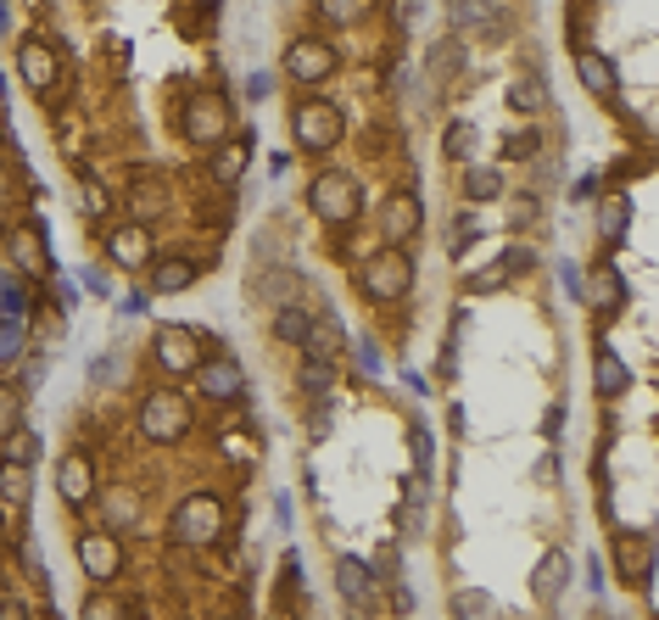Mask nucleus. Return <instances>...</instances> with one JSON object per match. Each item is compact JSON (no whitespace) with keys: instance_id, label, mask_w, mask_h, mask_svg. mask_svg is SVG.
Here are the masks:
<instances>
[{"instance_id":"obj_9","label":"nucleus","mask_w":659,"mask_h":620,"mask_svg":"<svg viewBox=\"0 0 659 620\" xmlns=\"http://www.w3.org/2000/svg\"><path fill=\"white\" fill-rule=\"evenodd\" d=\"M73 548H79V571H84L95 587H112L117 576H124V542H117V531L95 526V531H84Z\"/></svg>"},{"instance_id":"obj_33","label":"nucleus","mask_w":659,"mask_h":620,"mask_svg":"<svg viewBox=\"0 0 659 620\" xmlns=\"http://www.w3.org/2000/svg\"><path fill=\"white\" fill-rule=\"evenodd\" d=\"M308 307L303 302H274V341H285V347H303V336H308Z\"/></svg>"},{"instance_id":"obj_30","label":"nucleus","mask_w":659,"mask_h":620,"mask_svg":"<svg viewBox=\"0 0 659 620\" xmlns=\"http://www.w3.org/2000/svg\"><path fill=\"white\" fill-rule=\"evenodd\" d=\"M632 229V196L626 191H610L604 202H598V235H604L610 246H621Z\"/></svg>"},{"instance_id":"obj_40","label":"nucleus","mask_w":659,"mask_h":620,"mask_svg":"<svg viewBox=\"0 0 659 620\" xmlns=\"http://www.w3.org/2000/svg\"><path fill=\"white\" fill-rule=\"evenodd\" d=\"M23 325H29V319H12V314H0V369L23 358V347H29V330H23Z\"/></svg>"},{"instance_id":"obj_26","label":"nucleus","mask_w":659,"mask_h":620,"mask_svg":"<svg viewBox=\"0 0 659 620\" xmlns=\"http://www.w3.org/2000/svg\"><path fill=\"white\" fill-rule=\"evenodd\" d=\"M503 196V168L492 162H464V202L481 207V202H498Z\"/></svg>"},{"instance_id":"obj_21","label":"nucleus","mask_w":659,"mask_h":620,"mask_svg":"<svg viewBox=\"0 0 659 620\" xmlns=\"http://www.w3.org/2000/svg\"><path fill=\"white\" fill-rule=\"evenodd\" d=\"M576 79H581V90L598 95V101H615V95H621V74H615V61H610L604 50H576Z\"/></svg>"},{"instance_id":"obj_34","label":"nucleus","mask_w":659,"mask_h":620,"mask_svg":"<svg viewBox=\"0 0 659 620\" xmlns=\"http://www.w3.org/2000/svg\"><path fill=\"white\" fill-rule=\"evenodd\" d=\"M314 12H319L330 29H357V23L375 12V0H314Z\"/></svg>"},{"instance_id":"obj_15","label":"nucleus","mask_w":659,"mask_h":620,"mask_svg":"<svg viewBox=\"0 0 659 620\" xmlns=\"http://www.w3.org/2000/svg\"><path fill=\"white\" fill-rule=\"evenodd\" d=\"M18 74H23V84L34 95H50L56 79H63V61H56V50L39 34H29V40H18Z\"/></svg>"},{"instance_id":"obj_37","label":"nucleus","mask_w":659,"mask_h":620,"mask_svg":"<svg viewBox=\"0 0 659 620\" xmlns=\"http://www.w3.org/2000/svg\"><path fill=\"white\" fill-rule=\"evenodd\" d=\"M475 235H481V218H475V207H458L447 218V252L464 258V246H475Z\"/></svg>"},{"instance_id":"obj_13","label":"nucleus","mask_w":659,"mask_h":620,"mask_svg":"<svg viewBox=\"0 0 659 620\" xmlns=\"http://www.w3.org/2000/svg\"><path fill=\"white\" fill-rule=\"evenodd\" d=\"M419 229H425V202H419V191H391L380 202V235H386V246H408Z\"/></svg>"},{"instance_id":"obj_44","label":"nucleus","mask_w":659,"mask_h":620,"mask_svg":"<svg viewBox=\"0 0 659 620\" xmlns=\"http://www.w3.org/2000/svg\"><path fill=\"white\" fill-rule=\"evenodd\" d=\"M464 68V50H458V40H442V45H431V74L436 79H453Z\"/></svg>"},{"instance_id":"obj_24","label":"nucleus","mask_w":659,"mask_h":620,"mask_svg":"<svg viewBox=\"0 0 659 620\" xmlns=\"http://www.w3.org/2000/svg\"><path fill=\"white\" fill-rule=\"evenodd\" d=\"M95 504H101V526H106V531H129V526L140 520V492H135V486H112L106 498L95 492Z\"/></svg>"},{"instance_id":"obj_10","label":"nucleus","mask_w":659,"mask_h":620,"mask_svg":"<svg viewBox=\"0 0 659 620\" xmlns=\"http://www.w3.org/2000/svg\"><path fill=\"white\" fill-rule=\"evenodd\" d=\"M336 68H341V56H336V45L319 40V34H303V40L285 45V74H291L296 84H325Z\"/></svg>"},{"instance_id":"obj_18","label":"nucleus","mask_w":659,"mask_h":620,"mask_svg":"<svg viewBox=\"0 0 659 620\" xmlns=\"http://www.w3.org/2000/svg\"><path fill=\"white\" fill-rule=\"evenodd\" d=\"M615 565H621V582L626 587H648L654 582V542L648 531H615Z\"/></svg>"},{"instance_id":"obj_48","label":"nucleus","mask_w":659,"mask_h":620,"mask_svg":"<svg viewBox=\"0 0 659 620\" xmlns=\"http://www.w3.org/2000/svg\"><path fill=\"white\" fill-rule=\"evenodd\" d=\"M419 7H425V0H391V23H397V29H413V23H419Z\"/></svg>"},{"instance_id":"obj_20","label":"nucleus","mask_w":659,"mask_h":620,"mask_svg":"<svg viewBox=\"0 0 659 620\" xmlns=\"http://www.w3.org/2000/svg\"><path fill=\"white\" fill-rule=\"evenodd\" d=\"M581 296L598 307V319L621 314V307H626V280H621V269H615V263H592V280H581Z\"/></svg>"},{"instance_id":"obj_43","label":"nucleus","mask_w":659,"mask_h":620,"mask_svg":"<svg viewBox=\"0 0 659 620\" xmlns=\"http://www.w3.org/2000/svg\"><path fill=\"white\" fill-rule=\"evenodd\" d=\"M503 157H509V162L543 157V135H536V129H514V135H503Z\"/></svg>"},{"instance_id":"obj_36","label":"nucleus","mask_w":659,"mask_h":620,"mask_svg":"<svg viewBox=\"0 0 659 620\" xmlns=\"http://www.w3.org/2000/svg\"><path fill=\"white\" fill-rule=\"evenodd\" d=\"M0 314L29 319V280H23V274H12V269H0Z\"/></svg>"},{"instance_id":"obj_23","label":"nucleus","mask_w":659,"mask_h":620,"mask_svg":"<svg viewBox=\"0 0 659 620\" xmlns=\"http://www.w3.org/2000/svg\"><path fill=\"white\" fill-rule=\"evenodd\" d=\"M124 202H129V218H135V224H151V218L168 207V179H162V173H135L129 191H124Z\"/></svg>"},{"instance_id":"obj_17","label":"nucleus","mask_w":659,"mask_h":620,"mask_svg":"<svg viewBox=\"0 0 659 620\" xmlns=\"http://www.w3.org/2000/svg\"><path fill=\"white\" fill-rule=\"evenodd\" d=\"M106 258L124 269V274H140L146 263H151V224H117V229H106Z\"/></svg>"},{"instance_id":"obj_45","label":"nucleus","mask_w":659,"mask_h":620,"mask_svg":"<svg viewBox=\"0 0 659 620\" xmlns=\"http://www.w3.org/2000/svg\"><path fill=\"white\" fill-rule=\"evenodd\" d=\"M18 425H23V397H18L12 386H0V437L18 430Z\"/></svg>"},{"instance_id":"obj_49","label":"nucleus","mask_w":659,"mask_h":620,"mask_svg":"<svg viewBox=\"0 0 659 620\" xmlns=\"http://www.w3.org/2000/svg\"><path fill=\"white\" fill-rule=\"evenodd\" d=\"M101 615H129V609L117 604V598H101V593H95V598H84V620H101Z\"/></svg>"},{"instance_id":"obj_1","label":"nucleus","mask_w":659,"mask_h":620,"mask_svg":"<svg viewBox=\"0 0 659 620\" xmlns=\"http://www.w3.org/2000/svg\"><path fill=\"white\" fill-rule=\"evenodd\" d=\"M308 207H314L319 224L346 229V224L364 218V184H357V173H346V168H319L308 179Z\"/></svg>"},{"instance_id":"obj_16","label":"nucleus","mask_w":659,"mask_h":620,"mask_svg":"<svg viewBox=\"0 0 659 620\" xmlns=\"http://www.w3.org/2000/svg\"><path fill=\"white\" fill-rule=\"evenodd\" d=\"M56 492H63L68 509H90L95 504V459L84 448L63 453V464H56Z\"/></svg>"},{"instance_id":"obj_35","label":"nucleus","mask_w":659,"mask_h":620,"mask_svg":"<svg viewBox=\"0 0 659 620\" xmlns=\"http://www.w3.org/2000/svg\"><path fill=\"white\" fill-rule=\"evenodd\" d=\"M475 146H481L475 123H469V117H453V123H447V135H442V157H447V162H469Z\"/></svg>"},{"instance_id":"obj_2","label":"nucleus","mask_w":659,"mask_h":620,"mask_svg":"<svg viewBox=\"0 0 659 620\" xmlns=\"http://www.w3.org/2000/svg\"><path fill=\"white\" fill-rule=\"evenodd\" d=\"M135 425L151 448H179L191 437V397L173 392V386H151L135 408Z\"/></svg>"},{"instance_id":"obj_3","label":"nucleus","mask_w":659,"mask_h":620,"mask_svg":"<svg viewBox=\"0 0 659 620\" xmlns=\"http://www.w3.org/2000/svg\"><path fill=\"white\" fill-rule=\"evenodd\" d=\"M413 291V258L402 252V246H380L375 258L357 263V296H364L370 307H391Z\"/></svg>"},{"instance_id":"obj_7","label":"nucleus","mask_w":659,"mask_h":620,"mask_svg":"<svg viewBox=\"0 0 659 620\" xmlns=\"http://www.w3.org/2000/svg\"><path fill=\"white\" fill-rule=\"evenodd\" d=\"M202 358H207V341H202V330H191V325H162V330L151 336V363L162 369L168 381H185Z\"/></svg>"},{"instance_id":"obj_52","label":"nucleus","mask_w":659,"mask_h":620,"mask_svg":"<svg viewBox=\"0 0 659 620\" xmlns=\"http://www.w3.org/2000/svg\"><path fill=\"white\" fill-rule=\"evenodd\" d=\"M559 274H565V291L581 296V269H576V263H559Z\"/></svg>"},{"instance_id":"obj_29","label":"nucleus","mask_w":659,"mask_h":620,"mask_svg":"<svg viewBox=\"0 0 659 620\" xmlns=\"http://www.w3.org/2000/svg\"><path fill=\"white\" fill-rule=\"evenodd\" d=\"M336 375H341V363H336V358H314V352H303V363H296V386H303L308 397H330V392H336Z\"/></svg>"},{"instance_id":"obj_4","label":"nucleus","mask_w":659,"mask_h":620,"mask_svg":"<svg viewBox=\"0 0 659 620\" xmlns=\"http://www.w3.org/2000/svg\"><path fill=\"white\" fill-rule=\"evenodd\" d=\"M229 526V509L218 492H191V498H179L173 520H168V542L173 548H213Z\"/></svg>"},{"instance_id":"obj_12","label":"nucleus","mask_w":659,"mask_h":620,"mask_svg":"<svg viewBox=\"0 0 659 620\" xmlns=\"http://www.w3.org/2000/svg\"><path fill=\"white\" fill-rule=\"evenodd\" d=\"M7 258H12V269L23 274V280H45L56 263H50V240H45V229L39 224H12L7 229Z\"/></svg>"},{"instance_id":"obj_22","label":"nucleus","mask_w":659,"mask_h":620,"mask_svg":"<svg viewBox=\"0 0 659 620\" xmlns=\"http://www.w3.org/2000/svg\"><path fill=\"white\" fill-rule=\"evenodd\" d=\"M151 269V296H179V291H191L196 285V258H185V252H168V258H151L146 263Z\"/></svg>"},{"instance_id":"obj_58","label":"nucleus","mask_w":659,"mask_h":620,"mask_svg":"<svg viewBox=\"0 0 659 620\" xmlns=\"http://www.w3.org/2000/svg\"><path fill=\"white\" fill-rule=\"evenodd\" d=\"M0 34H7V0H0Z\"/></svg>"},{"instance_id":"obj_31","label":"nucleus","mask_w":659,"mask_h":620,"mask_svg":"<svg viewBox=\"0 0 659 620\" xmlns=\"http://www.w3.org/2000/svg\"><path fill=\"white\" fill-rule=\"evenodd\" d=\"M247 140H252V135L213 146V184H241V173H247V157H252V146H247Z\"/></svg>"},{"instance_id":"obj_25","label":"nucleus","mask_w":659,"mask_h":620,"mask_svg":"<svg viewBox=\"0 0 659 620\" xmlns=\"http://www.w3.org/2000/svg\"><path fill=\"white\" fill-rule=\"evenodd\" d=\"M341 347H346V325H341L336 314H314V319H308V336H303V352L341 363Z\"/></svg>"},{"instance_id":"obj_38","label":"nucleus","mask_w":659,"mask_h":620,"mask_svg":"<svg viewBox=\"0 0 659 620\" xmlns=\"http://www.w3.org/2000/svg\"><path fill=\"white\" fill-rule=\"evenodd\" d=\"M218 453H224L229 464L252 470V464H258V437H247V430H224V437H218Z\"/></svg>"},{"instance_id":"obj_51","label":"nucleus","mask_w":659,"mask_h":620,"mask_svg":"<svg viewBox=\"0 0 659 620\" xmlns=\"http://www.w3.org/2000/svg\"><path fill=\"white\" fill-rule=\"evenodd\" d=\"M559 430H565V408L554 403V408H548V419H543V437H548V442H559Z\"/></svg>"},{"instance_id":"obj_6","label":"nucleus","mask_w":659,"mask_h":620,"mask_svg":"<svg viewBox=\"0 0 659 620\" xmlns=\"http://www.w3.org/2000/svg\"><path fill=\"white\" fill-rule=\"evenodd\" d=\"M179 135H185L196 151H213L229 140V101L218 90H196L185 106H179Z\"/></svg>"},{"instance_id":"obj_56","label":"nucleus","mask_w":659,"mask_h":620,"mask_svg":"<svg viewBox=\"0 0 659 620\" xmlns=\"http://www.w3.org/2000/svg\"><path fill=\"white\" fill-rule=\"evenodd\" d=\"M247 90H252V101H263V95H269V79H263V74H252V79H247Z\"/></svg>"},{"instance_id":"obj_28","label":"nucleus","mask_w":659,"mask_h":620,"mask_svg":"<svg viewBox=\"0 0 659 620\" xmlns=\"http://www.w3.org/2000/svg\"><path fill=\"white\" fill-rule=\"evenodd\" d=\"M29 498H34V475H29V464H0V509L7 515H23L29 509Z\"/></svg>"},{"instance_id":"obj_32","label":"nucleus","mask_w":659,"mask_h":620,"mask_svg":"<svg viewBox=\"0 0 659 620\" xmlns=\"http://www.w3.org/2000/svg\"><path fill=\"white\" fill-rule=\"evenodd\" d=\"M503 95H509V106H514V112H525V117H536V112L548 106V84H543V74H531V68H525V74H514Z\"/></svg>"},{"instance_id":"obj_8","label":"nucleus","mask_w":659,"mask_h":620,"mask_svg":"<svg viewBox=\"0 0 659 620\" xmlns=\"http://www.w3.org/2000/svg\"><path fill=\"white\" fill-rule=\"evenodd\" d=\"M447 23L464 40H503L514 29V7L509 0H447Z\"/></svg>"},{"instance_id":"obj_53","label":"nucleus","mask_w":659,"mask_h":620,"mask_svg":"<svg viewBox=\"0 0 659 620\" xmlns=\"http://www.w3.org/2000/svg\"><path fill=\"white\" fill-rule=\"evenodd\" d=\"M12 207V173H7V162H0V213Z\"/></svg>"},{"instance_id":"obj_39","label":"nucleus","mask_w":659,"mask_h":620,"mask_svg":"<svg viewBox=\"0 0 659 620\" xmlns=\"http://www.w3.org/2000/svg\"><path fill=\"white\" fill-rule=\"evenodd\" d=\"M39 453H45V442L34 437L29 425L7 430V459H12V464H29V470H34V464H39Z\"/></svg>"},{"instance_id":"obj_54","label":"nucleus","mask_w":659,"mask_h":620,"mask_svg":"<svg viewBox=\"0 0 659 620\" xmlns=\"http://www.w3.org/2000/svg\"><path fill=\"white\" fill-rule=\"evenodd\" d=\"M413 453H419V464H431V437L425 430H413Z\"/></svg>"},{"instance_id":"obj_19","label":"nucleus","mask_w":659,"mask_h":620,"mask_svg":"<svg viewBox=\"0 0 659 620\" xmlns=\"http://www.w3.org/2000/svg\"><path fill=\"white\" fill-rule=\"evenodd\" d=\"M375 587H380V576L370 571V560H357V553H341V560H336V593H341L357 615L375 604Z\"/></svg>"},{"instance_id":"obj_42","label":"nucleus","mask_w":659,"mask_h":620,"mask_svg":"<svg viewBox=\"0 0 659 620\" xmlns=\"http://www.w3.org/2000/svg\"><path fill=\"white\" fill-rule=\"evenodd\" d=\"M503 218H509V229H514V235H525V229H536V218H543V202H536L531 191H525V196H509Z\"/></svg>"},{"instance_id":"obj_59","label":"nucleus","mask_w":659,"mask_h":620,"mask_svg":"<svg viewBox=\"0 0 659 620\" xmlns=\"http://www.w3.org/2000/svg\"><path fill=\"white\" fill-rule=\"evenodd\" d=\"M0 90H7V84H0ZM0 106H7V95H0Z\"/></svg>"},{"instance_id":"obj_47","label":"nucleus","mask_w":659,"mask_h":620,"mask_svg":"<svg viewBox=\"0 0 659 620\" xmlns=\"http://www.w3.org/2000/svg\"><path fill=\"white\" fill-rule=\"evenodd\" d=\"M447 609H453V615H492V598H481V593H458Z\"/></svg>"},{"instance_id":"obj_57","label":"nucleus","mask_w":659,"mask_h":620,"mask_svg":"<svg viewBox=\"0 0 659 620\" xmlns=\"http://www.w3.org/2000/svg\"><path fill=\"white\" fill-rule=\"evenodd\" d=\"M196 7H202V12H218V0H196Z\"/></svg>"},{"instance_id":"obj_27","label":"nucleus","mask_w":659,"mask_h":620,"mask_svg":"<svg viewBox=\"0 0 659 620\" xmlns=\"http://www.w3.org/2000/svg\"><path fill=\"white\" fill-rule=\"evenodd\" d=\"M592 386H598V397L604 403H615V397H626V386H632V369H626V358L621 352H598V369H592Z\"/></svg>"},{"instance_id":"obj_14","label":"nucleus","mask_w":659,"mask_h":620,"mask_svg":"<svg viewBox=\"0 0 659 620\" xmlns=\"http://www.w3.org/2000/svg\"><path fill=\"white\" fill-rule=\"evenodd\" d=\"M570 576H576L570 553H565V548H548L543 560H536V571H531V598H536V609H559L565 593H570Z\"/></svg>"},{"instance_id":"obj_50","label":"nucleus","mask_w":659,"mask_h":620,"mask_svg":"<svg viewBox=\"0 0 659 620\" xmlns=\"http://www.w3.org/2000/svg\"><path fill=\"white\" fill-rule=\"evenodd\" d=\"M503 280H509V274H503V269L492 263V269H481V274H475V280H469V291H475V296H481V291H498Z\"/></svg>"},{"instance_id":"obj_11","label":"nucleus","mask_w":659,"mask_h":620,"mask_svg":"<svg viewBox=\"0 0 659 620\" xmlns=\"http://www.w3.org/2000/svg\"><path fill=\"white\" fill-rule=\"evenodd\" d=\"M191 375H196V397L202 403H241L247 397V369L235 358H202Z\"/></svg>"},{"instance_id":"obj_46","label":"nucleus","mask_w":659,"mask_h":620,"mask_svg":"<svg viewBox=\"0 0 659 620\" xmlns=\"http://www.w3.org/2000/svg\"><path fill=\"white\" fill-rule=\"evenodd\" d=\"M498 269H503L509 280H514V274H531V269H536V252H531V246H509V252L498 258Z\"/></svg>"},{"instance_id":"obj_5","label":"nucleus","mask_w":659,"mask_h":620,"mask_svg":"<svg viewBox=\"0 0 659 620\" xmlns=\"http://www.w3.org/2000/svg\"><path fill=\"white\" fill-rule=\"evenodd\" d=\"M291 135H296V151H308V157H325L346 140V117L336 101L325 95H303L291 106Z\"/></svg>"},{"instance_id":"obj_41","label":"nucleus","mask_w":659,"mask_h":620,"mask_svg":"<svg viewBox=\"0 0 659 620\" xmlns=\"http://www.w3.org/2000/svg\"><path fill=\"white\" fill-rule=\"evenodd\" d=\"M346 347H352V358H357V375H370V381L386 375V358H380L375 336H346Z\"/></svg>"},{"instance_id":"obj_55","label":"nucleus","mask_w":659,"mask_h":620,"mask_svg":"<svg viewBox=\"0 0 659 620\" xmlns=\"http://www.w3.org/2000/svg\"><path fill=\"white\" fill-rule=\"evenodd\" d=\"M536 481H559V453H554V459H543V464H536Z\"/></svg>"}]
</instances>
